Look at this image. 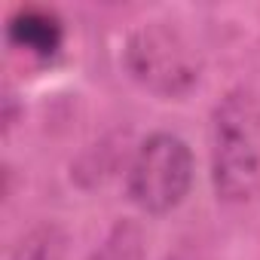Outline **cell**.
I'll return each mask as SVG.
<instances>
[{
	"label": "cell",
	"instance_id": "1",
	"mask_svg": "<svg viewBox=\"0 0 260 260\" xmlns=\"http://www.w3.org/2000/svg\"><path fill=\"white\" fill-rule=\"evenodd\" d=\"M211 181L223 202L260 193V92L233 89L211 119Z\"/></svg>",
	"mask_w": 260,
	"mask_h": 260
},
{
	"label": "cell",
	"instance_id": "2",
	"mask_svg": "<svg viewBox=\"0 0 260 260\" xmlns=\"http://www.w3.org/2000/svg\"><path fill=\"white\" fill-rule=\"evenodd\" d=\"M193 187V153L172 135H150L128 166V196L147 214H169Z\"/></svg>",
	"mask_w": 260,
	"mask_h": 260
},
{
	"label": "cell",
	"instance_id": "3",
	"mask_svg": "<svg viewBox=\"0 0 260 260\" xmlns=\"http://www.w3.org/2000/svg\"><path fill=\"white\" fill-rule=\"evenodd\" d=\"M128 71L144 86L181 95L196 83V61L166 28H144L128 43Z\"/></svg>",
	"mask_w": 260,
	"mask_h": 260
},
{
	"label": "cell",
	"instance_id": "4",
	"mask_svg": "<svg viewBox=\"0 0 260 260\" xmlns=\"http://www.w3.org/2000/svg\"><path fill=\"white\" fill-rule=\"evenodd\" d=\"M7 37L13 46L31 52L37 58H52L64 43V28H61L58 16L37 10V7H22L10 16Z\"/></svg>",
	"mask_w": 260,
	"mask_h": 260
},
{
	"label": "cell",
	"instance_id": "5",
	"mask_svg": "<svg viewBox=\"0 0 260 260\" xmlns=\"http://www.w3.org/2000/svg\"><path fill=\"white\" fill-rule=\"evenodd\" d=\"M68 254V230L61 223H40L34 226L10 254V260H64Z\"/></svg>",
	"mask_w": 260,
	"mask_h": 260
},
{
	"label": "cell",
	"instance_id": "6",
	"mask_svg": "<svg viewBox=\"0 0 260 260\" xmlns=\"http://www.w3.org/2000/svg\"><path fill=\"white\" fill-rule=\"evenodd\" d=\"M89 260H144V230L135 220H119Z\"/></svg>",
	"mask_w": 260,
	"mask_h": 260
}]
</instances>
